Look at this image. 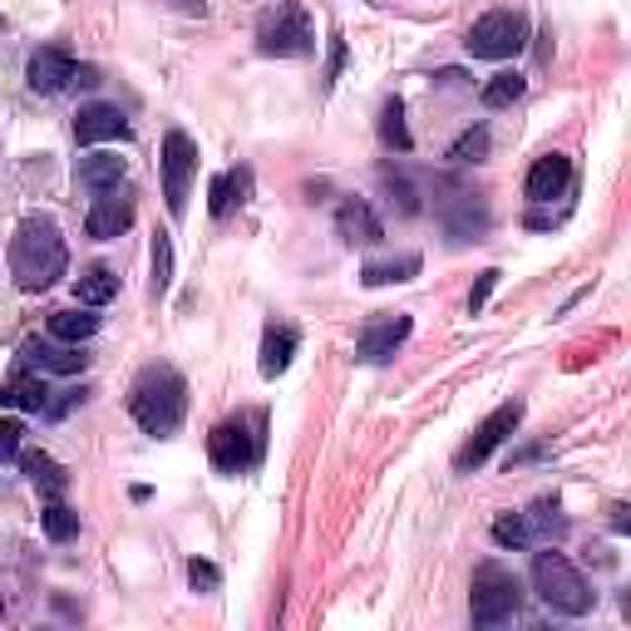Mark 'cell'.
<instances>
[{"label": "cell", "instance_id": "1", "mask_svg": "<svg viewBox=\"0 0 631 631\" xmlns=\"http://www.w3.org/2000/svg\"><path fill=\"white\" fill-rule=\"evenodd\" d=\"M70 267V252H65V237L50 217L30 213L26 223L10 237V277H16L20 292H50L55 282Z\"/></svg>", "mask_w": 631, "mask_h": 631}, {"label": "cell", "instance_id": "2", "mask_svg": "<svg viewBox=\"0 0 631 631\" xmlns=\"http://www.w3.org/2000/svg\"><path fill=\"white\" fill-rule=\"evenodd\" d=\"M129 415L154 440L178 434L183 415H188V381H183L174 365H144L139 381L129 390Z\"/></svg>", "mask_w": 631, "mask_h": 631}, {"label": "cell", "instance_id": "3", "mask_svg": "<svg viewBox=\"0 0 631 631\" xmlns=\"http://www.w3.org/2000/svg\"><path fill=\"white\" fill-rule=\"evenodd\" d=\"M533 592L543 597V607H553L562 617H588L597 602L588 578L562 553H553V548H548V553H533Z\"/></svg>", "mask_w": 631, "mask_h": 631}, {"label": "cell", "instance_id": "4", "mask_svg": "<svg viewBox=\"0 0 631 631\" xmlns=\"http://www.w3.org/2000/svg\"><path fill=\"white\" fill-rule=\"evenodd\" d=\"M523 607V582L513 578L503 562H479L474 582H469V612L474 627H499Z\"/></svg>", "mask_w": 631, "mask_h": 631}, {"label": "cell", "instance_id": "5", "mask_svg": "<svg viewBox=\"0 0 631 631\" xmlns=\"http://www.w3.org/2000/svg\"><path fill=\"white\" fill-rule=\"evenodd\" d=\"M257 50L277 55V60H302V55L316 50V26L302 0H282L277 10H267L257 20Z\"/></svg>", "mask_w": 631, "mask_h": 631}, {"label": "cell", "instance_id": "6", "mask_svg": "<svg viewBox=\"0 0 631 631\" xmlns=\"http://www.w3.org/2000/svg\"><path fill=\"white\" fill-rule=\"evenodd\" d=\"M208 459H213L217 474H247V469L262 459V415L257 420L237 415V420L217 424L208 434Z\"/></svg>", "mask_w": 631, "mask_h": 631}, {"label": "cell", "instance_id": "7", "mask_svg": "<svg viewBox=\"0 0 631 631\" xmlns=\"http://www.w3.org/2000/svg\"><path fill=\"white\" fill-rule=\"evenodd\" d=\"M523 45H528V16L523 10H489L484 20H474L464 50L474 55V60H513Z\"/></svg>", "mask_w": 631, "mask_h": 631}, {"label": "cell", "instance_id": "8", "mask_svg": "<svg viewBox=\"0 0 631 631\" xmlns=\"http://www.w3.org/2000/svg\"><path fill=\"white\" fill-rule=\"evenodd\" d=\"M193 174H198V144H193L183 129H168L164 134V203L174 217L188 213Z\"/></svg>", "mask_w": 631, "mask_h": 631}, {"label": "cell", "instance_id": "9", "mask_svg": "<svg viewBox=\"0 0 631 631\" xmlns=\"http://www.w3.org/2000/svg\"><path fill=\"white\" fill-rule=\"evenodd\" d=\"M519 424H523V400H503V405L493 410V415H489L484 424H479L474 434H469V444H464V450L454 454V469H459V474H469V469H479V464H484V459H489L493 450H499L503 440H513V430H519Z\"/></svg>", "mask_w": 631, "mask_h": 631}, {"label": "cell", "instance_id": "10", "mask_svg": "<svg viewBox=\"0 0 631 631\" xmlns=\"http://www.w3.org/2000/svg\"><path fill=\"white\" fill-rule=\"evenodd\" d=\"M410 326H415V321H410L405 312H381V316H371V321H365V331L355 336V361H361V365H385L390 355L405 346Z\"/></svg>", "mask_w": 631, "mask_h": 631}, {"label": "cell", "instance_id": "11", "mask_svg": "<svg viewBox=\"0 0 631 631\" xmlns=\"http://www.w3.org/2000/svg\"><path fill=\"white\" fill-rule=\"evenodd\" d=\"M75 55L70 50H60V45H45V50L30 55V65H26V79H30V89L36 95H60V89H70L75 85Z\"/></svg>", "mask_w": 631, "mask_h": 631}, {"label": "cell", "instance_id": "12", "mask_svg": "<svg viewBox=\"0 0 631 631\" xmlns=\"http://www.w3.org/2000/svg\"><path fill=\"white\" fill-rule=\"evenodd\" d=\"M568 188H572V158L568 154H543L533 168H528V183H523L528 203H553Z\"/></svg>", "mask_w": 631, "mask_h": 631}, {"label": "cell", "instance_id": "13", "mask_svg": "<svg viewBox=\"0 0 631 631\" xmlns=\"http://www.w3.org/2000/svg\"><path fill=\"white\" fill-rule=\"evenodd\" d=\"M129 227H134V198H119V188L99 193V203L85 217V233L99 237V243H114V237H124Z\"/></svg>", "mask_w": 631, "mask_h": 631}, {"label": "cell", "instance_id": "14", "mask_svg": "<svg viewBox=\"0 0 631 631\" xmlns=\"http://www.w3.org/2000/svg\"><path fill=\"white\" fill-rule=\"evenodd\" d=\"M129 119H124L114 105H89V109H79V119H75V139L79 144H109V139H129Z\"/></svg>", "mask_w": 631, "mask_h": 631}, {"label": "cell", "instance_id": "15", "mask_svg": "<svg viewBox=\"0 0 631 631\" xmlns=\"http://www.w3.org/2000/svg\"><path fill=\"white\" fill-rule=\"evenodd\" d=\"M85 365H89V355L60 351V346H50V341H26V346H20V371H36V375H75V371H85Z\"/></svg>", "mask_w": 631, "mask_h": 631}, {"label": "cell", "instance_id": "16", "mask_svg": "<svg viewBox=\"0 0 631 631\" xmlns=\"http://www.w3.org/2000/svg\"><path fill=\"white\" fill-rule=\"evenodd\" d=\"M336 233L346 237L351 247H375L385 237V227H381V217L371 213V203L365 198H346L336 208Z\"/></svg>", "mask_w": 631, "mask_h": 631}, {"label": "cell", "instance_id": "17", "mask_svg": "<svg viewBox=\"0 0 631 631\" xmlns=\"http://www.w3.org/2000/svg\"><path fill=\"white\" fill-rule=\"evenodd\" d=\"M296 346H302V336H296L292 321H272V326L262 331V375H267V381H277L286 365H292Z\"/></svg>", "mask_w": 631, "mask_h": 631}, {"label": "cell", "instance_id": "18", "mask_svg": "<svg viewBox=\"0 0 631 631\" xmlns=\"http://www.w3.org/2000/svg\"><path fill=\"white\" fill-rule=\"evenodd\" d=\"M0 405L6 410H26V415H40L45 405H50V390L36 371H16L6 385H0Z\"/></svg>", "mask_w": 631, "mask_h": 631}, {"label": "cell", "instance_id": "19", "mask_svg": "<svg viewBox=\"0 0 631 631\" xmlns=\"http://www.w3.org/2000/svg\"><path fill=\"white\" fill-rule=\"evenodd\" d=\"M124 174H129V164H124L119 154H89V158H79V168H75L79 188H89V193H114L124 183Z\"/></svg>", "mask_w": 631, "mask_h": 631}, {"label": "cell", "instance_id": "20", "mask_svg": "<svg viewBox=\"0 0 631 631\" xmlns=\"http://www.w3.org/2000/svg\"><path fill=\"white\" fill-rule=\"evenodd\" d=\"M252 193V168H233V174H217L213 188H208V213L213 217H227L233 208H243Z\"/></svg>", "mask_w": 631, "mask_h": 631}, {"label": "cell", "instance_id": "21", "mask_svg": "<svg viewBox=\"0 0 631 631\" xmlns=\"http://www.w3.org/2000/svg\"><path fill=\"white\" fill-rule=\"evenodd\" d=\"M95 331H99L95 306H79V312H55V316H50V336H55V341H70V346L89 341Z\"/></svg>", "mask_w": 631, "mask_h": 631}, {"label": "cell", "instance_id": "22", "mask_svg": "<svg viewBox=\"0 0 631 631\" xmlns=\"http://www.w3.org/2000/svg\"><path fill=\"white\" fill-rule=\"evenodd\" d=\"M114 296H119V277H114L109 267H89L85 277L75 282V302L79 306H109Z\"/></svg>", "mask_w": 631, "mask_h": 631}, {"label": "cell", "instance_id": "23", "mask_svg": "<svg viewBox=\"0 0 631 631\" xmlns=\"http://www.w3.org/2000/svg\"><path fill=\"white\" fill-rule=\"evenodd\" d=\"M20 464H26V474L36 479V489H45V493H50V499H60V493L70 489V474H65V469L55 464L50 454H40V450H36V454H26V459H20Z\"/></svg>", "mask_w": 631, "mask_h": 631}, {"label": "cell", "instance_id": "24", "mask_svg": "<svg viewBox=\"0 0 631 631\" xmlns=\"http://www.w3.org/2000/svg\"><path fill=\"white\" fill-rule=\"evenodd\" d=\"M420 272V257L415 252H405V257H390V262H371V267L361 272L365 286H390V282H410Z\"/></svg>", "mask_w": 631, "mask_h": 631}, {"label": "cell", "instance_id": "25", "mask_svg": "<svg viewBox=\"0 0 631 631\" xmlns=\"http://www.w3.org/2000/svg\"><path fill=\"white\" fill-rule=\"evenodd\" d=\"M381 144L395 148V154H410V148H415V139H410V129H405V105H400V99H390L381 109Z\"/></svg>", "mask_w": 631, "mask_h": 631}, {"label": "cell", "instance_id": "26", "mask_svg": "<svg viewBox=\"0 0 631 631\" xmlns=\"http://www.w3.org/2000/svg\"><path fill=\"white\" fill-rule=\"evenodd\" d=\"M479 99H484V109H509L513 99H523V75H493L484 89H479Z\"/></svg>", "mask_w": 631, "mask_h": 631}, {"label": "cell", "instance_id": "27", "mask_svg": "<svg viewBox=\"0 0 631 631\" xmlns=\"http://www.w3.org/2000/svg\"><path fill=\"white\" fill-rule=\"evenodd\" d=\"M381 188L390 193V203H395L405 217H415L420 213V193H415V183H410L405 174H395V168H381Z\"/></svg>", "mask_w": 631, "mask_h": 631}, {"label": "cell", "instance_id": "28", "mask_svg": "<svg viewBox=\"0 0 631 631\" xmlns=\"http://www.w3.org/2000/svg\"><path fill=\"white\" fill-rule=\"evenodd\" d=\"M493 543L499 548H528L533 543V528H528L523 513H499V519H493Z\"/></svg>", "mask_w": 631, "mask_h": 631}, {"label": "cell", "instance_id": "29", "mask_svg": "<svg viewBox=\"0 0 631 631\" xmlns=\"http://www.w3.org/2000/svg\"><path fill=\"white\" fill-rule=\"evenodd\" d=\"M40 523H45V538H55V543H70V538L79 533V513H75V509H65L60 499H55L50 509L40 513Z\"/></svg>", "mask_w": 631, "mask_h": 631}, {"label": "cell", "instance_id": "30", "mask_svg": "<svg viewBox=\"0 0 631 631\" xmlns=\"http://www.w3.org/2000/svg\"><path fill=\"white\" fill-rule=\"evenodd\" d=\"M489 158V129H469L450 144V164H484Z\"/></svg>", "mask_w": 631, "mask_h": 631}, {"label": "cell", "instance_id": "31", "mask_svg": "<svg viewBox=\"0 0 631 631\" xmlns=\"http://www.w3.org/2000/svg\"><path fill=\"white\" fill-rule=\"evenodd\" d=\"M174 286V243L164 233L154 237V296H164Z\"/></svg>", "mask_w": 631, "mask_h": 631}, {"label": "cell", "instance_id": "32", "mask_svg": "<svg viewBox=\"0 0 631 631\" xmlns=\"http://www.w3.org/2000/svg\"><path fill=\"white\" fill-rule=\"evenodd\" d=\"M523 519H528V528H533V533H562V528H568V519L558 513L553 499L533 503V513H523Z\"/></svg>", "mask_w": 631, "mask_h": 631}, {"label": "cell", "instance_id": "33", "mask_svg": "<svg viewBox=\"0 0 631 631\" xmlns=\"http://www.w3.org/2000/svg\"><path fill=\"white\" fill-rule=\"evenodd\" d=\"M188 582H193L198 592H217V588H223V572H217L208 558H193V562H188Z\"/></svg>", "mask_w": 631, "mask_h": 631}, {"label": "cell", "instance_id": "34", "mask_svg": "<svg viewBox=\"0 0 631 631\" xmlns=\"http://www.w3.org/2000/svg\"><path fill=\"white\" fill-rule=\"evenodd\" d=\"M499 277H503L499 267L479 272V286H474V292H469V316H479V312H484V306H489V296H493V286H499Z\"/></svg>", "mask_w": 631, "mask_h": 631}, {"label": "cell", "instance_id": "35", "mask_svg": "<svg viewBox=\"0 0 631 631\" xmlns=\"http://www.w3.org/2000/svg\"><path fill=\"white\" fill-rule=\"evenodd\" d=\"M20 434H26V424L20 420H0V459H16Z\"/></svg>", "mask_w": 631, "mask_h": 631}, {"label": "cell", "instance_id": "36", "mask_svg": "<svg viewBox=\"0 0 631 631\" xmlns=\"http://www.w3.org/2000/svg\"><path fill=\"white\" fill-rule=\"evenodd\" d=\"M341 65H346V40H331V60H326V85H336V75H341Z\"/></svg>", "mask_w": 631, "mask_h": 631}, {"label": "cell", "instance_id": "37", "mask_svg": "<svg viewBox=\"0 0 631 631\" xmlns=\"http://www.w3.org/2000/svg\"><path fill=\"white\" fill-rule=\"evenodd\" d=\"M612 528H617V533H627V503H612Z\"/></svg>", "mask_w": 631, "mask_h": 631}, {"label": "cell", "instance_id": "38", "mask_svg": "<svg viewBox=\"0 0 631 631\" xmlns=\"http://www.w3.org/2000/svg\"><path fill=\"white\" fill-rule=\"evenodd\" d=\"M178 6L183 10H198V16H203V0H178Z\"/></svg>", "mask_w": 631, "mask_h": 631}]
</instances>
